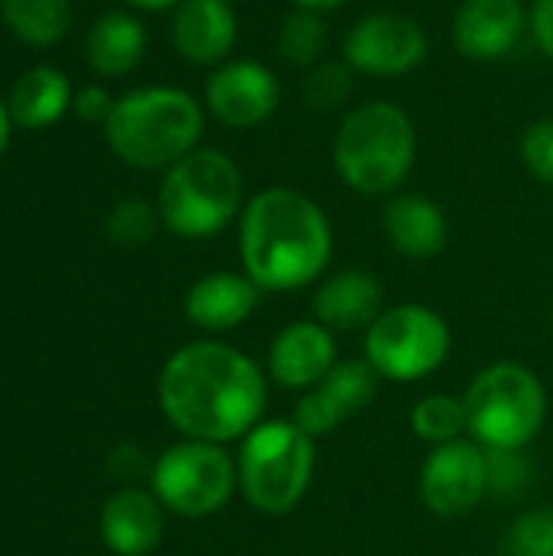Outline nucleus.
Wrapping results in <instances>:
<instances>
[{
	"mask_svg": "<svg viewBox=\"0 0 553 556\" xmlns=\"http://www.w3.org/2000/svg\"><path fill=\"white\" fill-rule=\"evenodd\" d=\"M329 33L319 13L310 10H293L277 33V49L284 55V62L297 65V68H313L319 65L323 52H326Z\"/></svg>",
	"mask_w": 553,
	"mask_h": 556,
	"instance_id": "24",
	"label": "nucleus"
},
{
	"mask_svg": "<svg viewBox=\"0 0 553 556\" xmlns=\"http://www.w3.org/2000/svg\"><path fill=\"white\" fill-rule=\"evenodd\" d=\"M489 459V495L515 498L531 482V466L521 459V450H486Z\"/></svg>",
	"mask_w": 553,
	"mask_h": 556,
	"instance_id": "29",
	"label": "nucleus"
},
{
	"mask_svg": "<svg viewBox=\"0 0 553 556\" xmlns=\"http://www.w3.org/2000/svg\"><path fill=\"white\" fill-rule=\"evenodd\" d=\"M489 492V459L479 443L453 440L437 446L420 469V498L437 518L473 511Z\"/></svg>",
	"mask_w": 553,
	"mask_h": 556,
	"instance_id": "11",
	"label": "nucleus"
},
{
	"mask_svg": "<svg viewBox=\"0 0 553 556\" xmlns=\"http://www.w3.org/2000/svg\"><path fill=\"white\" fill-rule=\"evenodd\" d=\"M521 160L525 166L541 179L553 186V117L535 121L525 134H521Z\"/></svg>",
	"mask_w": 553,
	"mask_h": 556,
	"instance_id": "30",
	"label": "nucleus"
},
{
	"mask_svg": "<svg viewBox=\"0 0 553 556\" xmlns=\"http://www.w3.org/2000/svg\"><path fill=\"white\" fill-rule=\"evenodd\" d=\"M375 368L362 358L339 362L319 384L310 388V394H303L293 410V424L313 440L332 433L345 417L375 397Z\"/></svg>",
	"mask_w": 553,
	"mask_h": 556,
	"instance_id": "13",
	"label": "nucleus"
},
{
	"mask_svg": "<svg viewBox=\"0 0 553 556\" xmlns=\"http://www.w3.org/2000/svg\"><path fill=\"white\" fill-rule=\"evenodd\" d=\"M205 130L202 104L169 85H150L127 91L114 101L104 124L108 147L137 169H169L192 150Z\"/></svg>",
	"mask_w": 553,
	"mask_h": 556,
	"instance_id": "3",
	"label": "nucleus"
},
{
	"mask_svg": "<svg viewBox=\"0 0 553 556\" xmlns=\"http://www.w3.org/2000/svg\"><path fill=\"white\" fill-rule=\"evenodd\" d=\"M205 104L218 124L231 130H251L277 111L280 81L257 59H228L209 75Z\"/></svg>",
	"mask_w": 553,
	"mask_h": 556,
	"instance_id": "12",
	"label": "nucleus"
},
{
	"mask_svg": "<svg viewBox=\"0 0 553 556\" xmlns=\"http://www.w3.org/2000/svg\"><path fill=\"white\" fill-rule=\"evenodd\" d=\"M238 485V466L218 443L183 440L169 446L150 469V492L156 502L183 518H205L222 511Z\"/></svg>",
	"mask_w": 553,
	"mask_h": 556,
	"instance_id": "9",
	"label": "nucleus"
},
{
	"mask_svg": "<svg viewBox=\"0 0 553 556\" xmlns=\"http://www.w3.org/2000/svg\"><path fill=\"white\" fill-rule=\"evenodd\" d=\"M336 365H339L336 362V339H332V329H326L323 323L287 326L274 339L271 358H267L274 381L280 388H290V391H303V388L319 384Z\"/></svg>",
	"mask_w": 553,
	"mask_h": 556,
	"instance_id": "16",
	"label": "nucleus"
},
{
	"mask_svg": "<svg viewBox=\"0 0 553 556\" xmlns=\"http://www.w3.org/2000/svg\"><path fill=\"white\" fill-rule=\"evenodd\" d=\"M137 10H166V7H176L179 0H124Z\"/></svg>",
	"mask_w": 553,
	"mask_h": 556,
	"instance_id": "35",
	"label": "nucleus"
},
{
	"mask_svg": "<svg viewBox=\"0 0 553 556\" xmlns=\"http://www.w3.org/2000/svg\"><path fill=\"white\" fill-rule=\"evenodd\" d=\"M417 130L404 108L368 101L345 114L332 140L339 179L362 195H391L414 169Z\"/></svg>",
	"mask_w": 553,
	"mask_h": 556,
	"instance_id": "4",
	"label": "nucleus"
},
{
	"mask_svg": "<svg viewBox=\"0 0 553 556\" xmlns=\"http://www.w3.org/2000/svg\"><path fill=\"white\" fill-rule=\"evenodd\" d=\"M72 108L88 124H108V117L114 111V98L101 85H85L72 94Z\"/></svg>",
	"mask_w": 553,
	"mask_h": 556,
	"instance_id": "31",
	"label": "nucleus"
},
{
	"mask_svg": "<svg viewBox=\"0 0 553 556\" xmlns=\"http://www.w3.org/2000/svg\"><path fill=\"white\" fill-rule=\"evenodd\" d=\"M466 430L482 450H525L544 427L548 394L538 375L515 362L479 371L466 397Z\"/></svg>",
	"mask_w": 553,
	"mask_h": 556,
	"instance_id": "7",
	"label": "nucleus"
},
{
	"mask_svg": "<svg viewBox=\"0 0 553 556\" xmlns=\"http://www.w3.org/2000/svg\"><path fill=\"white\" fill-rule=\"evenodd\" d=\"M0 13L29 46H55L72 26L68 0H0Z\"/></svg>",
	"mask_w": 553,
	"mask_h": 556,
	"instance_id": "23",
	"label": "nucleus"
},
{
	"mask_svg": "<svg viewBox=\"0 0 553 556\" xmlns=\"http://www.w3.org/2000/svg\"><path fill=\"white\" fill-rule=\"evenodd\" d=\"M10 108L0 101V156H3V150H7V140H10Z\"/></svg>",
	"mask_w": 553,
	"mask_h": 556,
	"instance_id": "34",
	"label": "nucleus"
},
{
	"mask_svg": "<svg viewBox=\"0 0 553 556\" xmlns=\"http://www.w3.org/2000/svg\"><path fill=\"white\" fill-rule=\"evenodd\" d=\"M261 293L248 274H209L189 287L186 316L205 332H228L257 309Z\"/></svg>",
	"mask_w": 553,
	"mask_h": 556,
	"instance_id": "18",
	"label": "nucleus"
},
{
	"mask_svg": "<svg viewBox=\"0 0 553 556\" xmlns=\"http://www.w3.org/2000/svg\"><path fill=\"white\" fill-rule=\"evenodd\" d=\"M528 10L521 0H466L453 16V46L476 62L505 59L525 36Z\"/></svg>",
	"mask_w": 553,
	"mask_h": 556,
	"instance_id": "14",
	"label": "nucleus"
},
{
	"mask_svg": "<svg viewBox=\"0 0 553 556\" xmlns=\"http://www.w3.org/2000/svg\"><path fill=\"white\" fill-rule=\"evenodd\" d=\"M163 225L179 238H212L244 208V179L238 163L212 147L192 150L166 169L160 199Z\"/></svg>",
	"mask_w": 553,
	"mask_h": 556,
	"instance_id": "5",
	"label": "nucleus"
},
{
	"mask_svg": "<svg viewBox=\"0 0 553 556\" xmlns=\"http://www.w3.org/2000/svg\"><path fill=\"white\" fill-rule=\"evenodd\" d=\"M173 46L196 65H218L238 39V13L231 0H179L169 26Z\"/></svg>",
	"mask_w": 553,
	"mask_h": 556,
	"instance_id": "15",
	"label": "nucleus"
},
{
	"mask_svg": "<svg viewBox=\"0 0 553 556\" xmlns=\"http://www.w3.org/2000/svg\"><path fill=\"white\" fill-rule=\"evenodd\" d=\"M502 556H553V511L521 515L502 541Z\"/></svg>",
	"mask_w": 553,
	"mask_h": 556,
	"instance_id": "28",
	"label": "nucleus"
},
{
	"mask_svg": "<svg viewBox=\"0 0 553 556\" xmlns=\"http://www.w3.org/2000/svg\"><path fill=\"white\" fill-rule=\"evenodd\" d=\"M88 65L98 75L117 78L140 65L147 52V29L137 16L111 10L88 29Z\"/></svg>",
	"mask_w": 553,
	"mask_h": 556,
	"instance_id": "21",
	"label": "nucleus"
},
{
	"mask_svg": "<svg viewBox=\"0 0 553 556\" xmlns=\"http://www.w3.org/2000/svg\"><path fill=\"white\" fill-rule=\"evenodd\" d=\"M72 104V85L68 78L52 68V65H39L29 68L26 75H20V81L10 91V117L26 127V130H42L49 124H55Z\"/></svg>",
	"mask_w": 553,
	"mask_h": 556,
	"instance_id": "22",
	"label": "nucleus"
},
{
	"mask_svg": "<svg viewBox=\"0 0 553 556\" xmlns=\"http://www.w3.org/2000/svg\"><path fill=\"white\" fill-rule=\"evenodd\" d=\"M316 469L313 437H306L293 420L257 424L238 453V485L251 508L264 515L293 511Z\"/></svg>",
	"mask_w": 553,
	"mask_h": 556,
	"instance_id": "6",
	"label": "nucleus"
},
{
	"mask_svg": "<svg viewBox=\"0 0 553 556\" xmlns=\"http://www.w3.org/2000/svg\"><path fill=\"white\" fill-rule=\"evenodd\" d=\"M450 326L440 313L420 303L385 309L365 336V362L378 378L420 381L450 355Z\"/></svg>",
	"mask_w": 553,
	"mask_h": 556,
	"instance_id": "8",
	"label": "nucleus"
},
{
	"mask_svg": "<svg viewBox=\"0 0 553 556\" xmlns=\"http://www.w3.org/2000/svg\"><path fill=\"white\" fill-rule=\"evenodd\" d=\"M163 538V505L153 492L124 489L101 508V541L114 556H147Z\"/></svg>",
	"mask_w": 553,
	"mask_h": 556,
	"instance_id": "17",
	"label": "nucleus"
},
{
	"mask_svg": "<svg viewBox=\"0 0 553 556\" xmlns=\"http://www.w3.org/2000/svg\"><path fill=\"white\" fill-rule=\"evenodd\" d=\"M267 404L261 368L225 342H192L160 371V407L166 420L202 443H231L248 437Z\"/></svg>",
	"mask_w": 553,
	"mask_h": 556,
	"instance_id": "1",
	"label": "nucleus"
},
{
	"mask_svg": "<svg viewBox=\"0 0 553 556\" xmlns=\"http://www.w3.org/2000/svg\"><path fill=\"white\" fill-rule=\"evenodd\" d=\"M352 94V68L345 62H319L303 78V101L313 111H336Z\"/></svg>",
	"mask_w": 553,
	"mask_h": 556,
	"instance_id": "27",
	"label": "nucleus"
},
{
	"mask_svg": "<svg viewBox=\"0 0 553 556\" xmlns=\"http://www.w3.org/2000/svg\"><path fill=\"white\" fill-rule=\"evenodd\" d=\"M381 303H385L381 283L359 267H345L319 283L313 296V313L326 329L349 332L359 326H372L381 316Z\"/></svg>",
	"mask_w": 553,
	"mask_h": 556,
	"instance_id": "20",
	"label": "nucleus"
},
{
	"mask_svg": "<svg viewBox=\"0 0 553 556\" xmlns=\"http://www.w3.org/2000/svg\"><path fill=\"white\" fill-rule=\"evenodd\" d=\"M297 10H310V13H329V10H336V7H342L345 0H290Z\"/></svg>",
	"mask_w": 553,
	"mask_h": 556,
	"instance_id": "33",
	"label": "nucleus"
},
{
	"mask_svg": "<svg viewBox=\"0 0 553 556\" xmlns=\"http://www.w3.org/2000/svg\"><path fill=\"white\" fill-rule=\"evenodd\" d=\"M528 26L535 33V42L541 46V52L553 59V0H535V7L528 13Z\"/></svg>",
	"mask_w": 553,
	"mask_h": 556,
	"instance_id": "32",
	"label": "nucleus"
},
{
	"mask_svg": "<svg viewBox=\"0 0 553 556\" xmlns=\"http://www.w3.org/2000/svg\"><path fill=\"white\" fill-rule=\"evenodd\" d=\"M238 251L244 274L264 293L313 283L332 257V225L303 192L271 186L241 208Z\"/></svg>",
	"mask_w": 553,
	"mask_h": 556,
	"instance_id": "2",
	"label": "nucleus"
},
{
	"mask_svg": "<svg viewBox=\"0 0 553 556\" xmlns=\"http://www.w3.org/2000/svg\"><path fill=\"white\" fill-rule=\"evenodd\" d=\"M160 222V208L147 199H124L108 215V238L121 248H140L156 235Z\"/></svg>",
	"mask_w": 553,
	"mask_h": 556,
	"instance_id": "26",
	"label": "nucleus"
},
{
	"mask_svg": "<svg viewBox=\"0 0 553 556\" xmlns=\"http://www.w3.org/2000/svg\"><path fill=\"white\" fill-rule=\"evenodd\" d=\"M385 235L398 254L411 261H427L447 248L450 228L443 208L433 199L404 192L385 205Z\"/></svg>",
	"mask_w": 553,
	"mask_h": 556,
	"instance_id": "19",
	"label": "nucleus"
},
{
	"mask_svg": "<svg viewBox=\"0 0 553 556\" xmlns=\"http://www.w3.org/2000/svg\"><path fill=\"white\" fill-rule=\"evenodd\" d=\"M427 59L424 26L398 10H378L345 33V65L375 78H398Z\"/></svg>",
	"mask_w": 553,
	"mask_h": 556,
	"instance_id": "10",
	"label": "nucleus"
},
{
	"mask_svg": "<svg viewBox=\"0 0 553 556\" xmlns=\"http://www.w3.org/2000/svg\"><path fill=\"white\" fill-rule=\"evenodd\" d=\"M411 427L433 446L453 443L466 430V404L450 394H430L411 410Z\"/></svg>",
	"mask_w": 553,
	"mask_h": 556,
	"instance_id": "25",
	"label": "nucleus"
}]
</instances>
